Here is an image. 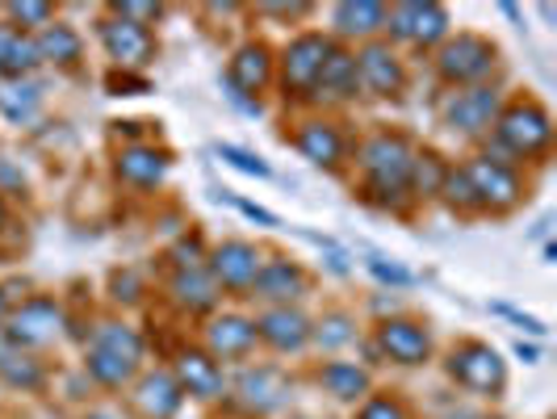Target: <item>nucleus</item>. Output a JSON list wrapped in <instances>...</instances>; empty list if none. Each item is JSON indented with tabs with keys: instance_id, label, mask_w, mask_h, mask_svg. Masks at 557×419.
I'll use <instances>...</instances> for the list:
<instances>
[{
	"instance_id": "30",
	"label": "nucleus",
	"mask_w": 557,
	"mask_h": 419,
	"mask_svg": "<svg viewBox=\"0 0 557 419\" xmlns=\"http://www.w3.org/2000/svg\"><path fill=\"white\" fill-rule=\"evenodd\" d=\"M42 67L38 59V47H34V34H22V29H9L4 38V56H0V72L4 81H26Z\"/></svg>"
},
{
	"instance_id": "19",
	"label": "nucleus",
	"mask_w": 557,
	"mask_h": 419,
	"mask_svg": "<svg viewBox=\"0 0 557 419\" xmlns=\"http://www.w3.org/2000/svg\"><path fill=\"white\" fill-rule=\"evenodd\" d=\"M235 391H239V398L248 403L251 411H277L289 398V378L281 373L277 365H256V369L239 373Z\"/></svg>"
},
{
	"instance_id": "14",
	"label": "nucleus",
	"mask_w": 557,
	"mask_h": 419,
	"mask_svg": "<svg viewBox=\"0 0 557 419\" xmlns=\"http://www.w3.org/2000/svg\"><path fill=\"white\" fill-rule=\"evenodd\" d=\"M357 84L373 97H398L403 93V63L391 51V42H364L357 51Z\"/></svg>"
},
{
	"instance_id": "6",
	"label": "nucleus",
	"mask_w": 557,
	"mask_h": 419,
	"mask_svg": "<svg viewBox=\"0 0 557 419\" xmlns=\"http://www.w3.org/2000/svg\"><path fill=\"white\" fill-rule=\"evenodd\" d=\"M448 373L474 394H499L503 386H507V365H503L499 353H495L491 344H482V340L457 344V348L448 353Z\"/></svg>"
},
{
	"instance_id": "38",
	"label": "nucleus",
	"mask_w": 557,
	"mask_h": 419,
	"mask_svg": "<svg viewBox=\"0 0 557 419\" xmlns=\"http://www.w3.org/2000/svg\"><path fill=\"white\" fill-rule=\"evenodd\" d=\"M357 419H407V407L398 398H391V394H373V398H364Z\"/></svg>"
},
{
	"instance_id": "27",
	"label": "nucleus",
	"mask_w": 557,
	"mask_h": 419,
	"mask_svg": "<svg viewBox=\"0 0 557 419\" xmlns=\"http://www.w3.org/2000/svg\"><path fill=\"white\" fill-rule=\"evenodd\" d=\"M34 47H38V59L42 63H55V67H76L84 56V42L81 34L63 22H51L47 29L34 34Z\"/></svg>"
},
{
	"instance_id": "37",
	"label": "nucleus",
	"mask_w": 557,
	"mask_h": 419,
	"mask_svg": "<svg viewBox=\"0 0 557 419\" xmlns=\"http://www.w3.org/2000/svg\"><path fill=\"white\" fill-rule=\"evenodd\" d=\"M364 269L382 281V285H394V289H403V285H411V281H416L411 269L394 264V260H386V256H369V260H364Z\"/></svg>"
},
{
	"instance_id": "49",
	"label": "nucleus",
	"mask_w": 557,
	"mask_h": 419,
	"mask_svg": "<svg viewBox=\"0 0 557 419\" xmlns=\"http://www.w3.org/2000/svg\"><path fill=\"white\" fill-rule=\"evenodd\" d=\"M88 419H106V416H88Z\"/></svg>"
},
{
	"instance_id": "7",
	"label": "nucleus",
	"mask_w": 557,
	"mask_h": 419,
	"mask_svg": "<svg viewBox=\"0 0 557 419\" xmlns=\"http://www.w3.org/2000/svg\"><path fill=\"white\" fill-rule=\"evenodd\" d=\"M4 335L13 348H42L63 335V307L55 298H26L17 310L4 315Z\"/></svg>"
},
{
	"instance_id": "13",
	"label": "nucleus",
	"mask_w": 557,
	"mask_h": 419,
	"mask_svg": "<svg viewBox=\"0 0 557 419\" xmlns=\"http://www.w3.org/2000/svg\"><path fill=\"white\" fill-rule=\"evenodd\" d=\"M260 251L251 248V244H244V239H226V244H219V248L210 251V278H214V285L219 289H231V294H248L251 281H256V273H260Z\"/></svg>"
},
{
	"instance_id": "44",
	"label": "nucleus",
	"mask_w": 557,
	"mask_h": 419,
	"mask_svg": "<svg viewBox=\"0 0 557 419\" xmlns=\"http://www.w3.org/2000/svg\"><path fill=\"white\" fill-rule=\"evenodd\" d=\"M516 357H520V361H524V365H536V361H541V353H536L532 344H524V340L516 344Z\"/></svg>"
},
{
	"instance_id": "17",
	"label": "nucleus",
	"mask_w": 557,
	"mask_h": 419,
	"mask_svg": "<svg viewBox=\"0 0 557 419\" xmlns=\"http://www.w3.org/2000/svg\"><path fill=\"white\" fill-rule=\"evenodd\" d=\"M248 294L260 303H273V307H294L307 294V273L289 260H269V264H260Z\"/></svg>"
},
{
	"instance_id": "24",
	"label": "nucleus",
	"mask_w": 557,
	"mask_h": 419,
	"mask_svg": "<svg viewBox=\"0 0 557 419\" xmlns=\"http://www.w3.org/2000/svg\"><path fill=\"white\" fill-rule=\"evenodd\" d=\"M332 26L344 38H369V34L386 29V4L382 0H344L332 9Z\"/></svg>"
},
{
	"instance_id": "20",
	"label": "nucleus",
	"mask_w": 557,
	"mask_h": 419,
	"mask_svg": "<svg viewBox=\"0 0 557 419\" xmlns=\"http://www.w3.org/2000/svg\"><path fill=\"white\" fill-rule=\"evenodd\" d=\"M172 378H176L181 394H194V398H219L223 394V369L201 348H185L176 357V373Z\"/></svg>"
},
{
	"instance_id": "28",
	"label": "nucleus",
	"mask_w": 557,
	"mask_h": 419,
	"mask_svg": "<svg viewBox=\"0 0 557 419\" xmlns=\"http://www.w3.org/2000/svg\"><path fill=\"white\" fill-rule=\"evenodd\" d=\"M38 106H42V81L26 76V81L0 84V113H4L13 126H29Z\"/></svg>"
},
{
	"instance_id": "9",
	"label": "nucleus",
	"mask_w": 557,
	"mask_h": 419,
	"mask_svg": "<svg viewBox=\"0 0 557 419\" xmlns=\"http://www.w3.org/2000/svg\"><path fill=\"white\" fill-rule=\"evenodd\" d=\"M97 34H101L106 56L117 63V72H139V67H147L151 56H156V38H151V29L135 26V22L117 17V13H110V17L97 26Z\"/></svg>"
},
{
	"instance_id": "42",
	"label": "nucleus",
	"mask_w": 557,
	"mask_h": 419,
	"mask_svg": "<svg viewBox=\"0 0 557 419\" xmlns=\"http://www.w3.org/2000/svg\"><path fill=\"white\" fill-rule=\"evenodd\" d=\"M495 315L511 319V323H520V328H524L529 335H545V332H549L541 319H532V315H524V310H516V307H503V303H495Z\"/></svg>"
},
{
	"instance_id": "33",
	"label": "nucleus",
	"mask_w": 557,
	"mask_h": 419,
	"mask_svg": "<svg viewBox=\"0 0 557 419\" xmlns=\"http://www.w3.org/2000/svg\"><path fill=\"white\" fill-rule=\"evenodd\" d=\"M4 13H9V22L13 29H47L55 22V9L47 4V0H13V4H4Z\"/></svg>"
},
{
	"instance_id": "21",
	"label": "nucleus",
	"mask_w": 557,
	"mask_h": 419,
	"mask_svg": "<svg viewBox=\"0 0 557 419\" xmlns=\"http://www.w3.org/2000/svg\"><path fill=\"white\" fill-rule=\"evenodd\" d=\"M206 353L219 361H239V357H248L251 348H256V323L244 319V315H219L210 328H206Z\"/></svg>"
},
{
	"instance_id": "5",
	"label": "nucleus",
	"mask_w": 557,
	"mask_h": 419,
	"mask_svg": "<svg viewBox=\"0 0 557 419\" xmlns=\"http://www.w3.org/2000/svg\"><path fill=\"white\" fill-rule=\"evenodd\" d=\"M386 29L403 42L416 47H436L448 38V9L436 0H403L386 4Z\"/></svg>"
},
{
	"instance_id": "46",
	"label": "nucleus",
	"mask_w": 557,
	"mask_h": 419,
	"mask_svg": "<svg viewBox=\"0 0 557 419\" xmlns=\"http://www.w3.org/2000/svg\"><path fill=\"white\" fill-rule=\"evenodd\" d=\"M9 29L13 26H0V56H4V38H9ZM0 84H4V72H0Z\"/></svg>"
},
{
	"instance_id": "40",
	"label": "nucleus",
	"mask_w": 557,
	"mask_h": 419,
	"mask_svg": "<svg viewBox=\"0 0 557 419\" xmlns=\"http://www.w3.org/2000/svg\"><path fill=\"white\" fill-rule=\"evenodd\" d=\"M106 88H110L113 97H143V93H151V81L135 76V72H110Z\"/></svg>"
},
{
	"instance_id": "25",
	"label": "nucleus",
	"mask_w": 557,
	"mask_h": 419,
	"mask_svg": "<svg viewBox=\"0 0 557 419\" xmlns=\"http://www.w3.org/2000/svg\"><path fill=\"white\" fill-rule=\"evenodd\" d=\"M294 143H298V151L307 156L310 164H319V168H335L344 160V139H339V131H335L332 122H319V118H314V122H302Z\"/></svg>"
},
{
	"instance_id": "34",
	"label": "nucleus",
	"mask_w": 557,
	"mask_h": 419,
	"mask_svg": "<svg viewBox=\"0 0 557 419\" xmlns=\"http://www.w3.org/2000/svg\"><path fill=\"white\" fill-rule=\"evenodd\" d=\"M441 194H445V201L453 210H482L474 185H470V176H466V168H448L445 181H441Z\"/></svg>"
},
{
	"instance_id": "2",
	"label": "nucleus",
	"mask_w": 557,
	"mask_h": 419,
	"mask_svg": "<svg viewBox=\"0 0 557 419\" xmlns=\"http://www.w3.org/2000/svg\"><path fill=\"white\" fill-rule=\"evenodd\" d=\"M143 361V335L126 323H101L88 344V378L101 386H126Z\"/></svg>"
},
{
	"instance_id": "8",
	"label": "nucleus",
	"mask_w": 557,
	"mask_h": 419,
	"mask_svg": "<svg viewBox=\"0 0 557 419\" xmlns=\"http://www.w3.org/2000/svg\"><path fill=\"white\" fill-rule=\"evenodd\" d=\"M332 51V38L327 34H298L285 56H281V84H285V97H310L314 81L323 72V59Z\"/></svg>"
},
{
	"instance_id": "4",
	"label": "nucleus",
	"mask_w": 557,
	"mask_h": 419,
	"mask_svg": "<svg viewBox=\"0 0 557 419\" xmlns=\"http://www.w3.org/2000/svg\"><path fill=\"white\" fill-rule=\"evenodd\" d=\"M495 135H499V147L520 156V160H532L541 156L549 143H554V118L541 101H516L499 110L495 118Z\"/></svg>"
},
{
	"instance_id": "36",
	"label": "nucleus",
	"mask_w": 557,
	"mask_h": 419,
	"mask_svg": "<svg viewBox=\"0 0 557 419\" xmlns=\"http://www.w3.org/2000/svg\"><path fill=\"white\" fill-rule=\"evenodd\" d=\"M214 156L226 160L231 168H239V172H248V176H260V181H269V176H273V168L264 164L260 156H251V151L235 147V143H219V147H214Z\"/></svg>"
},
{
	"instance_id": "1",
	"label": "nucleus",
	"mask_w": 557,
	"mask_h": 419,
	"mask_svg": "<svg viewBox=\"0 0 557 419\" xmlns=\"http://www.w3.org/2000/svg\"><path fill=\"white\" fill-rule=\"evenodd\" d=\"M411 164H416V147L403 135H373L361 147V168L369 181V194L382 206H394L403 194H411Z\"/></svg>"
},
{
	"instance_id": "41",
	"label": "nucleus",
	"mask_w": 557,
	"mask_h": 419,
	"mask_svg": "<svg viewBox=\"0 0 557 419\" xmlns=\"http://www.w3.org/2000/svg\"><path fill=\"white\" fill-rule=\"evenodd\" d=\"M172 256H176V269H201V239H197V235L181 239Z\"/></svg>"
},
{
	"instance_id": "3",
	"label": "nucleus",
	"mask_w": 557,
	"mask_h": 419,
	"mask_svg": "<svg viewBox=\"0 0 557 419\" xmlns=\"http://www.w3.org/2000/svg\"><path fill=\"white\" fill-rule=\"evenodd\" d=\"M499 63V47L482 34H457V38H445L441 51H436V72L441 81L453 84V88H470V84H482Z\"/></svg>"
},
{
	"instance_id": "15",
	"label": "nucleus",
	"mask_w": 557,
	"mask_h": 419,
	"mask_svg": "<svg viewBox=\"0 0 557 419\" xmlns=\"http://www.w3.org/2000/svg\"><path fill=\"white\" fill-rule=\"evenodd\" d=\"M256 340L277 353H302L310 344V319L298 307H269L256 319Z\"/></svg>"
},
{
	"instance_id": "23",
	"label": "nucleus",
	"mask_w": 557,
	"mask_h": 419,
	"mask_svg": "<svg viewBox=\"0 0 557 419\" xmlns=\"http://www.w3.org/2000/svg\"><path fill=\"white\" fill-rule=\"evenodd\" d=\"M185 394L176 386V378L156 369V373H143L139 386H135V407L143 411V419H172L181 411Z\"/></svg>"
},
{
	"instance_id": "18",
	"label": "nucleus",
	"mask_w": 557,
	"mask_h": 419,
	"mask_svg": "<svg viewBox=\"0 0 557 419\" xmlns=\"http://www.w3.org/2000/svg\"><path fill=\"white\" fill-rule=\"evenodd\" d=\"M168 168H172V156L160 151L156 143H131L117 156V181H126L135 189H156V185H164Z\"/></svg>"
},
{
	"instance_id": "47",
	"label": "nucleus",
	"mask_w": 557,
	"mask_h": 419,
	"mask_svg": "<svg viewBox=\"0 0 557 419\" xmlns=\"http://www.w3.org/2000/svg\"><path fill=\"white\" fill-rule=\"evenodd\" d=\"M4 315H9V303H4V294H0V323H4Z\"/></svg>"
},
{
	"instance_id": "35",
	"label": "nucleus",
	"mask_w": 557,
	"mask_h": 419,
	"mask_svg": "<svg viewBox=\"0 0 557 419\" xmlns=\"http://www.w3.org/2000/svg\"><path fill=\"white\" fill-rule=\"evenodd\" d=\"M448 168L436 160V156H416V164H411V189L416 194H441V181H445Z\"/></svg>"
},
{
	"instance_id": "26",
	"label": "nucleus",
	"mask_w": 557,
	"mask_h": 419,
	"mask_svg": "<svg viewBox=\"0 0 557 419\" xmlns=\"http://www.w3.org/2000/svg\"><path fill=\"white\" fill-rule=\"evenodd\" d=\"M168 289H172V298L181 303V307L189 310H214L219 307V285H214V278L206 273V264L201 269H176L172 273V281H168Z\"/></svg>"
},
{
	"instance_id": "16",
	"label": "nucleus",
	"mask_w": 557,
	"mask_h": 419,
	"mask_svg": "<svg viewBox=\"0 0 557 419\" xmlns=\"http://www.w3.org/2000/svg\"><path fill=\"white\" fill-rule=\"evenodd\" d=\"M377 348L391 357L394 365H423L432 353V335L416 319H386L377 328Z\"/></svg>"
},
{
	"instance_id": "31",
	"label": "nucleus",
	"mask_w": 557,
	"mask_h": 419,
	"mask_svg": "<svg viewBox=\"0 0 557 419\" xmlns=\"http://www.w3.org/2000/svg\"><path fill=\"white\" fill-rule=\"evenodd\" d=\"M310 340L323 348V353H335V348H344V344H352L357 340V328H352V319L348 315H323V323L319 328H310Z\"/></svg>"
},
{
	"instance_id": "39",
	"label": "nucleus",
	"mask_w": 557,
	"mask_h": 419,
	"mask_svg": "<svg viewBox=\"0 0 557 419\" xmlns=\"http://www.w3.org/2000/svg\"><path fill=\"white\" fill-rule=\"evenodd\" d=\"M113 13H117V17H126V22H135V26H151V22H160L164 4H143V0H122V4H113Z\"/></svg>"
},
{
	"instance_id": "43",
	"label": "nucleus",
	"mask_w": 557,
	"mask_h": 419,
	"mask_svg": "<svg viewBox=\"0 0 557 419\" xmlns=\"http://www.w3.org/2000/svg\"><path fill=\"white\" fill-rule=\"evenodd\" d=\"M235 210H239V214H248V219H256V223L277 226V214H273V210H264V206H251V201H244V197H235Z\"/></svg>"
},
{
	"instance_id": "29",
	"label": "nucleus",
	"mask_w": 557,
	"mask_h": 419,
	"mask_svg": "<svg viewBox=\"0 0 557 419\" xmlns=\"http://www.w3.org/2000/svg\"><path fill=\"white\" fill-rule=\"evenodd\" d=\"M319 382L339 403H357V398L369 394V369H361V365L352 361H327L319 369Z\"/></svg>"
},
{
	"instance_id": "10",
	"label": "nucleus",
	"mask_w": 557,
	"mask_h": 419,
	"mask_svg": "<svg viewBox=\"0 0 557 419\" xmlns=\"http://www.w3.org/2000/svg\"><path fill=\"white\" fill-rule=\"evenodd\" d=\"M466 176H470V185H474L478 206H482V210H511V206L520 201V194H524L516 168L507 164V160L478 156V160L466 164Z\"/></svg>"
},
{
	"instance_id": "11",
	"label": "nucleus",
	"mask_w": 557,
	"mask_h": 419,
	"mask_svg": "<svg viewBox=\"0 0 557 419\" xmlns=\"http://www.w3.org/2000/svg\"><path fill=\"white\" fill-rule=\"evenodd\" d=\"M499 118V93L486 88V84H470V88H457L445 101V122L461 135H486Z\"/></svg>"
},
{
	"instance_id": "32",
	"label": "nucleus",
	"mask_w": 557,
	"mask_h": 419,
	"mask_svg": "<svg viewBox=\"0 0 557 419\" xmlns=\"http://www.w3.org/2000/svg\"><path fill=\"white\" fill-rule=\"evenodd\" d=\"M0 378L13 391H38L42 386V365L34 361V357H26V353H13L9 361H0Z\"/></svg>"
},
{
	"instance_id": "48",
	"label": "nucleus",
	"mask_w": 557,
	"mask_h": 419,
	"mask_svg": "<svg viewBox=\"0 0 557 419\" xmlns=\"http://www.w3.org/2000/svg\"><path fill=\"white\" fill-rule=\"evenodd\" d=\"M0 226H4V201H0Z\"/></svg>"
},
{
	"instance_id": "45",
	"label": "nucleus",
	"mask_w": 557,
	"mask_h": 419,
	"mask_svg": "<svg viewBox=\"0 0 557 419\" xmlns=\"http://www.w3.org/2000/svg\"><path fill=\"white\" fill-rule=\"evenodd\" d=\"M13 353H17V348H13V344H9V335H4V328H0V361H9V357H13Z\"/></svg>"
},
{
	"instance_id": "22",
	"label": "nucleus",
	"mask_w": 557,
	"mask_h": 419,
	"mask_svg": "<svg viewBox=\"0 0 557 419\" xmlns=\"http://www.w3.org/2000/svg\"><path fill=\"white\" fill-rule=\"evenodd\" d=\"M357 88H361L357 84V56L332 42V51L323 59V72H319L310 97H319V101H348V97H357Z\"/></svg>"
},
{
	"instance_id": "12",
	"label": "nucleus",
	"mask_w": 557,
	"mask_h": 419,
	"mask_svg": "<svg viewBox=\"0 0 557 419\" xmlns=\"http://www.w3.org/2000/svg\"><path fill=\"white\" fill-rule=\"evenodd\" d=\"M273 76V56H269V47L264 42H248V47H239L235 59H231V67H226V84H231V97L244 106V110L260 113V101H248L256 97L264 84Z\"/></svg>"
}]
</instances>
